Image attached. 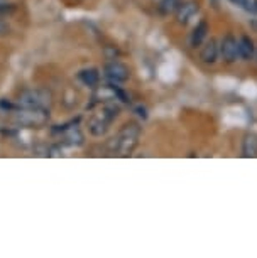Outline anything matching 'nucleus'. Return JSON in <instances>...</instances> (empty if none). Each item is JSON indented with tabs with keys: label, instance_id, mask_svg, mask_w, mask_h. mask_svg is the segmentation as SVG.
Segmentation results:
<instances>
[{
	"label": "nucleus",
	"instance_id": "nucleus-1",
	"mask_svg": "<svg viewBox=\"0 0 257 258\" xmlns=\"http://www.w3.org/2000/svg\"><path fill=\"white\" fill-rule=\"evenodd\" d=\"M140 134H142V128H140L137 121H127V123H124L122 128L119 130V134L114 139L109 140L110 152L127 157L137 147Z\"/></svg>",
	"mask_w": 257,
	"mask_h": 258
},
{
	"label": "nucleus",
	"instance_id": "nucleus-2",
	"mask_svg": "<svg viewBox=\"0 0 257 258\" xmlns=\"http://www.w3.org/2000/svg\"><path fill=\"white\" fill-rule=\"evenodd\" d=\"M12 121L22 128H42L49 121V108H22L11 111Z\"/></svg>",
	"mask_w": 257,
	"mask_h": 258
},
{
	"label": "nucleus",
	"instance_id": "nucleus-3",
	"mask_svg": "<svg viewBox=\"0 0 257 258\" xmlns=\"http://www.w3.org/2000/svg\"><path fill=\"white\" fill-rule=\"evenodd\" d=\"M53 103V96L47 90H26L19 95L17 106L22 108H49Z\"/></svg>",
	"mask_w": 257,
	"mask_h": 258
},
{
	"label": "nucleus",
	"instance_id": "nucleus-4",
	"mask_svg": "<svg viewBox=\"0 0 257 258\" xmlns=\"http://www.w3.org/2000/svg\"><path fill=\"white\" fill-rule=\"evenodd\" d=\"M104 73L110 83H125L130 76V70L120 61H110L104 66Z\"/></svg>",
	"mask_w": 257,
	"mask_h": 258
},
{
	"label": "nucleus",
	"instance_id": "nucleus-5",
	"mask_svg": "<svg viewBox=\"0 0 257 258\" xmlns=\"http://www.w3.org/2000/svg\"><path fill=\"white\" fill-rule=\"evenodd\" d=\"M220 56H222V59L227 62V64L235 62L237 57H239V41H237L232 34H227V36L222 39Z\"/></svg>",
	"mask_w": 257,
	"mask_h": 258
},
{
	"label": "nucleus",
	"instance_id": "nucleus-6",
	"mask_svg": "<svg viewBox=\"0 0 257 258\" xmlns=\"http://www.w3.org/2000/svg\"><path fill=\"white\" fill-rule=\"evenodd\" d=\"M200 12V2L198 0H188V2H181L178 7L176 14V22L179 26H186L196 14Z\"/></svg>",
	"mask_w": 257,
	"mask_h": 258
},
{
	"label": "nucleus",
	"instance_id": "nucleus-7",
	"mask_svg": "<svg viewBox=\"0 0 257 258\" xmlns=\"http://www.w3.org/2000/svg\"><path fill=\"white\" fill-rule=\"evenodd\" d=\"M110 123H112V121H110L98 110L96 113H93V115L90 116V120H88V130H90V134L93 135V137H104V135L109 132Z\"/></svg>",
	"mask_w": 257,
	"mask_h": 258
},
{
	"label": "nucleus",
	"instance_id": "nucleus-8",
	"mask_svg": "<svg viewBox=\"0 0 257 258\" xmlns=\"http://www.w3.org/2000/svg\"><path fill=\"white\" fill-rule=\"evenodd\" d=\"M218 56H220V46L217 44L215 39H210V41L201 47L200 59L205 62V64H215Z\"/></svg>",
	"mask_w": 257,
	"mask_h": 258
},
{
	"label": "nucleus",
	"instance_id": "nucleus-9",
	"mask_svg": "<svg viewBox=\"0 0 257 258\" xmlns=\"http://www.w3.org/2000/svg\"><path fill=\"white\" fill-rule=\"evenodd\" d=\"M208 31H210V27H208V22L205 21V19H201V21L196 24V27L193 29V32H191V37H190L191 47H200L203 44V41L207 39Z\"/></svg>",
	"mask_w": 257,
	"mask_h": 258
},
{
	"label": "nucleus",
	"instance_id": "nucleus-10",
	"mask_svg": "<svg viewBox=\"0 0 257 258\" xmlns=\"http://www.w3.org/2000/svg\"><path fill=\"white\" fill-rule=\"evenodd\" d=\"M242 157H257V134H245L242 140Z\"/></svg>",
	"mask_w": 257,
	"mask_h": 258
},
{
	"label": "nucleus",
	"instance_id": "nucleus-11",
	"mask_svg": "<svg viewBox=\"0 0 257 258\" xmlns=\"http://www.w3.org/2000/svg\"><path fill=\"white\" fill-rule=\"evenodd\" d=\"M80 81L83 83L85 86H90V88H96L100 81V73L96 68H85L78 73Z\"/></svg>",
	"mask_w": 257,
	"mask_h": 258
},
{
	"label": "nucleus",
	"instance_id": "nucleus-12",
	"mask_svg": "<svg viewBox=\"0 0 257 258\" xmlns=\"http://www.w3.org/2000/svg\"><path fill=\"white\" fill-rule=\"evenodd\" d=\"M255 47H254V41L249 36H240L239 39V57L244 61H250L254 57Z\"/></svg>",
	"mask_w": 257,
	"mask_h": 258
},
{
	"label": "nucleus",
	"instance_id": "nucleus-13",
	"mask_svg": "<svg viewBox=\"0 0 257 258\" xmlns=\"http://www.w3.org/2000/svg\"><path fill=\"white\" fill-rule=\"evenodd\" d=\"M179 4H181V0H161L158 6V11L161 16H169V14H174L178 11Z\"/></svg>",
	"mask_w": 257,
	"mask_h": 258
},
{
	"label": "nucleus",
	"instance_id": "nucleus-14",
	"mask_svg": "<svg viewBox=\"0 0 257 258\" xmlns=\"http://www.w3.org/2000/svg\"><path fill=\"white\" fill-rule=\"evenodd\" d=\"M14 12H16V6H14V4L0 0V16H11Z\"/></svg>",
	"mask_w": 257,
	"mask_h": 258
},
{
	"label": "nucleus",
	"instance_id": "nucleus-15",
	"mask_svg": "<svg viewBox=\"0 0 257 258\" xmlns=\"http://www.w3.org/2000/svg\"><path fill=\"white\" fill-rule=\"evenodd\" d=\"M230 4H234V6L244 9L247 12H252V2L250 0H229Z\"/></svg>",
	"mask_w": 257,
	"mask_h": 258
},
{
	"label": "nucleus",
	"instance_id": "nucleus-16",
	"mask_svg": "<svg viewBox=\"0 0 257 258\" xmlns=\"http://www.w3.org/2000/svg\"><path fill=\"white\" fill-rule=\"evenodd\" d=\"M17 108V105L16 103H12V101H9L6 98H2L0 100V110H4L6 113H11V111H14Z\"/></svg>",
	"mask_w": 257,
	"mask_h": 258
},
{
	"label": "nucleus",
	"instance_id": "nucleus-17",
	"mask_svg": "<svg viewBox=\"0 0 257 258\" xmlns=\"http://www.w3.org/2000/svg\"><path fill=\"white\" fill-rule=\"evenodd\" d=\"M9 31H11V27L7 26V22L0 21V36H7Z\"/></svg>",
	"mask_w": 257,
	"mask_h": 258
},
{
	"label": "nucleus",
	"instance_id": "nucleus-18",
	"mask_svg": "<svg viewBox=\"0 0 257 258\" xmlns=\"http://www.w3.org/2000/svg\"><path fill=\"white\" fill-rule=\"evenodd\" d=\"M135 113H137L142 120L147 118V111H145V108H142V106H137V108H135Z\"/></svg>",
	"mask_w": 257,
	"mask_h": 258
},
{
	"label": "nucleus",
	"instance_id": "nucleus-19",
	"mask_svg": "<svg viewBox=\"0 0 257 258\" xmlns=\"http://www.w3.org/2000/svg\"><path fill=\"white\" fill-rule=\"evenodd\" d=\"M252 12L257 14V0H252Z\"/></svg>",
	"mask_w": 257,
	"mask_h": 258
}]
</instances>
